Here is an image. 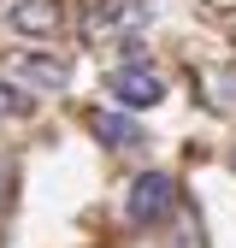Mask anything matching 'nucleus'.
Segmentation results:
<instances>
[{"label":"nucleus","instance_id":"nucleus-1","mask_svg":"<svg viewBox=\"0 0 236 248\" xmlns=\"http://www.w3.org/2000/svg\"><path fill=\"white\" fill-rule=\"evenodd\" d=\"M171 207H177V183H171L165 171H142V177L130 183V201H124L130 225H154V219H165Z\"/></svg>","mask_w":236,"mask_h":248},{"label":"nucleus","instance_id":"nucleus-2","mask_svg":"<svg viewBox=\"0 0 236 248\" xmlns=\"http://www.w3.org/2000/svg\"><path fill=\"white\" fill-rule=\"evenodd\" d=\"M112 95L124 101V107H154V101L165 95V83H160L154 71H142V65H130V71H118V77H112Z\"/></svg>","mask_w":236,"mask_h":248},{"label":"nucleus","instance_id":"nucleus-3","mask_svg":"<svg viewBox=\"0 0 236 248\" xmlns=\"http://www.w3.org/2000/svg\"><path fill=\"white\" fill-rule=\"evenodd\" d=\"M88 130H95L106 148H136V142H142V130H136L130 118H118V112H95V118H88Z\"/></svg>","mask_w":236,"mask_h":248},{"label":"nucleus","instance_id":"nucleus-4","mask_svg":"<svg viewBox=\"0 0 236 248\" xmlns=\"http://www.w3.org/2000/svg\"><path fill=\"white\" fill-rule=\"evenodd\" d=\"M12 24H18V30H53L59 18L47 12V0H30V6H18V12H12Z\"/></svg>","mask_w":236,"mask_h":248},{"label":"nucleus","instance_id":"nucleus-5","mask_svg":"<svg viewBox=\"0 0 236 248\" xmlns=\"http://www.w3.org/2000/svg\"><path fill=\"white\" fill-rule=\"evenodd\" d=\"M0 112H30V95H24V89H6V83H0Z\"/></svg>","mask_w":236,"mask_h":248}]
</instances>
